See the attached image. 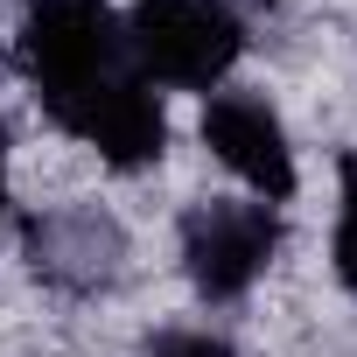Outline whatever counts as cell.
<instances>
[{
    "instance_id": "4",
    "label": "cell",
    "mask_w": 357,
    "mask_h": 357,
    "mask_svg": "<svg viewBox=\"0 0 357 357\" xmlns=\"http://www.w3.org/2000/svg\"><path fill=\"white\" fill-rule=\"evenodd\" d=\"M43 112H50L70 140L98 147L112 168H147V161L168 147L161 98L147 91V77H140V70H119V77H105V84H84V91H70V98L43 105Z\"/></svg>"
},
{
    "instance_id": "8",
    "label": "cell",
    "mask_w": 357,
    "mask_h": 357,
    "mask_svg": "<svg viewBox=\"0 0 357 357\" xmlns=\"http://www.w3.org/2000/svg\"><path fill=\"white\" fill-rule=\"evenodd\" d=\"M140 357H238L225 336H211V329H161Z\"/></svg>"
},
{
    "instance_id": "6",
    "label": "cell",
    "mask_w": 357,
    "mask_h": 357,
    "mask_svg": "<svg viewBox=\"0 0 357 357\" xmlns=\"http://www.w3.org/2000/svg\"><path fill=\"white\" fill-rule=\"evenodd\" d=\"M29 252H36V273H50L56 287H105L126 259L119 225L98 211H56L29 225Z\"/></svg>"
},
{
    "instance_id": "5",
    "label": "cell",
    "mask_w": 357,
    "mask_h": 357,
    "mask_svg": "<svg viewBox=\"0 0 357 357\" xmlns=\"http://www.w3.org/2000/svg\"><path fill=\"white\" fill-rule=\"evenodd\" d=\"M204 147L238 175V183L259 190V204L273 197H294V147H287V126L280 112L259 98V91H218L204 105Z\"/></svg>"
},
{
    "instance_id": "7",
    "label": "cell",
    "mask_w": 357,
    "mask_h": 357,
    "mask_svg": "<svg viewBox=\"0 0 357 357\" xmlns=\"http://www.w3.org/2000/svg\"><path fill=\"white\" fill-rule=\"evenodd\" d=\"M343 204H336V280L357 294V154H343Z\"/></svg>"
},
{
    "instance_id": "1",
    "label": "cell",
    "mask_w": 357,
    "mask_h": 357,
    "mask_svg": "<svg viewBox=\"0 0 357 357\" xmlns=\"http://www.w3.org/2000/svg\"><path fill=\"white\" fill-rule=\"evenodd\" d=\"M245 50V22L231 0H133L126 15V56L147 84L211 91Z\"/></svg>"
},
{
    "instance_id": "3",
    "label": "cell",
    "mask_w": 357,
    "mask_h": 357,
    "mask_svg": "<svg viewBox=\"0 0 357 357\" xmlns=\"http://www.w3.org/2000/svg\"><path fill=\"white\" fill-rule=\"evenodd\" d=\"M280 252V218L273 204H231V197H211V204H190L183 218V266L197 280V294L211 301H238Z\"/></svg>"
},
{
    "instance_id": "9",
    "label": "cell",
    "mask_w": 357,
    "mask_h": 357,
    "mask_svg": "<svg viewBox=\"0 0 357 357\" xmlns=\"http://www.w3.org/2000/svg\"><path fill=\"white\" fill-rule=\"evenodd\" d=\"M0 204H8V126H0Z\"/></svg>"
},
{
    "instance_id": "2",
    "label": "cell",
    "mask_w": 357,
    "mask_h": 357,
    "mask_svg": "<svg viewBox=\"0 0 357 357\" xmlns=\"http://www.w3.org/2000/svg\"><path fill=\"white\" fill-rule=\"evenodd\" d=\"M22 70L36 77V98L56 105L84 84H105L133 70L126 56V22L112 0H36L22 22Z\"/></svg>"
}]
</instances>
